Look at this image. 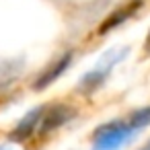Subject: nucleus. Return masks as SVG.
<instances>
[{
	"label": "nucleus",
	"mask_w": 150,
	"mask_h": 150,
	"mask_svg": "<svg viewBox=\"0 0 150 150\" xmlns=\"http://www.w3.org/2000/svg\"><path fill=\"white\" fill-rule=\"evenodd\" d=\"M140 150H150V142H148V144H144V146H142Z\"/></svg>",
	"instance_id": "nucleus-10"
},
{
	"label": "nucleus",
	"mask_w": 150,
	"mask_h": 150,
	"mask_svg": "<svg viewBox=\"0 0 150 150\" xmlns=\"http://www.w3.org/2000/svg\"><path fill=\"white\" fill-rule=\"evenodd\" d=\"M72 117H74V109L70 105L56 103V105H52V107L45 109V115H43V121H41V132L50 134V132L58 129L60 125L68 123Z\"/></svg>",
	"instance_id": "nucleus-5"
},
{
	"label": "nucleus",
	"mask_w": 150,
	"mask_h": 150,
	"mask_svg": "<svg viewBox=\"0 0 150 150\" xmlns=\"http://www.w3.org/2000/svg\"><path fill=\"white\" fill-rule=\"evenodd\" d=\"M70 62H72V52H66L62 58H58L50 68H45V70L37 76V80H35V91H43L45 86H50L52 82H56V80L68 70Z\"/></svg>",
	"instance_id": "nucleus-6"
},
{
	"label": "nucleus",
	"mask_w": 150,
	"mask_h": 150,
	"mask_svg": "<svg viewBox=\"0 0 150 150\" xmlns=\"http://www.w3.org/2000/svg\"><path fill=\"white\" fill-rule=\"evenodd\" d=\"M134 127L127 119H115L103 123L95 129L93 136V150H119L125 142L134 138Z\"/></svg>",
	"instance_id": "nucleus-1"
},
{
	"label": "nucleus",
	"mask_w": 150,
	"mask_h": 150,
	"mask_svg": "<svg viewBox=\"0 0 150 150\" xmlns=\"http://www.w3.org/2000/svg\"><path fill=\"white\" fill-rule=\"evenodd\" d=\"M140 8H142V0H125L123 4H119L115 11H111V13L103 19V23L99 25V35H105V33L117 29V27L123 25L127 19H132Z\"/></svg>",
	"instance_id": "nucleus-3"
},
{
	"label": "nucleus",
	"mask_w": 150,
	"mask_h": 150,
	"mask_svg": "<svg viewBox=\"0 0 150 150\" xmlns=\"http://www.w3.org/2000/svg\"><path fill=\"white\" fill-rule=\"evenodd\" d=\"M43 115H45V107H35L31 109L29 113H25V117L17 123V127L11 132V140L13 142H25L27 138H31L37 129V125H41L43 121Z\"/></svg>",
	"instance_id": "nucleus-4"
},
{
	"label": "nucleus",
	"mask_w": 150,
	"mask_h": 150,
	"mask_svg": "<svg viewBox=\"0 0 150 150\" xmlns=\"http://www.w3.org/2000/svg\"><path fill=\"white\" fill-rule=\"evenodd\" d=\"M127 121H129V125H132L134 129L148 127V125H150V105H148V107H142V109H136L134 113H129Z\"/></svg>",
	"instance_id": "nucleus-8"
},
{
	"label": "nucleus",
	"mask_w": 150,
	"mask_h": 150,
	"mask_svg": "<svg viewBox=\"0 0 150 150\" xmlns=\"http://www.w3.org/2000/svg\"><path fill=\"white\" fill-rule=\"evenodd\" d=\"M0 150H4V148H0Z\"/></svg>",
	"instance_id": "nucleus-11"
},
{
	"label": "nucleus",
	"mask_w": 150,
	"mask_h": 150,
	"mask_svg": "<svg viewBox=\"0 0 150 150\" xmlns=\"http://www.w3.org/2000/svg\"><path fill=\"white\" fill-rule=\"evenodd\" d=\"M23 72V60H8L0 64V88L8 86Z\"/></svg>",
	"instance_id": "nucleus-7"
},
{
	"label": "nucleus",
	"mask_w": 150,
	"mask_h": 150,
	"mask_svg": "<svg viewBox=\"0 0 150 150\" xmlns=\"http://www.w3.org/2000/svg\"><path fill=\"white\" fill-rule=\"evenodd\" d=\"M144 52H146V54H150V31H148V35H146V41H144Z\"/></svg>",
	"instance_id": "nucleus-9"
},
{
	"label": "nucleus",
	"mask_w": 150,
	"mask_h": 150,
	"mask_svg": "<svg viewBox=\"0 0 150 150\" xmlns=\"http://www.w3.org/2000/svg\"><path fill=\"white\" fill-rule=\"evenodd\" d=\"M125 52L127 50H115V54H113V50L103 58V62L99 64V66H95L91 72H86L84 76H82V80H80V86H78V91L80 93H84V95H91V93H95L97 88H101L103 86V82L107 80V76H109V72H111V68L125 56Z\"/></svg>",
	"instance_id": "nucleus-2"
}]
</instances>
